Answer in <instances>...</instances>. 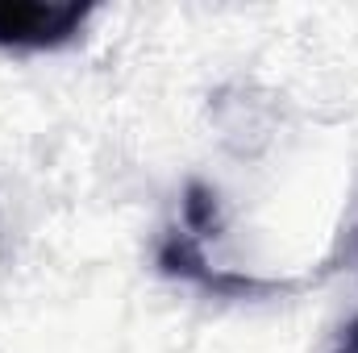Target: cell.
<instances>
[{"instance_id": "6da1fadb", "label": "cell", "mask_w": 358, "mask_h": 353, "mask_svg": "<svg viewBox=\"0 0 358 353\" xmlns=\"http://www.w3.org/2000/svg\"><path fill=\"white\" fill-rule=\"evenodd\" d=\"M88 17L92 4H76V0H0V46L55 50L67 46Z\"/></svg>"}, {"instance_id": "7a4b0ae2", "label": "cell", "mask_w": 358, "mask_h": 353, "mask_svg": "<svg viewBox=\"0 0 358 353\" xmlns=\"http://www.w3.org/2000/svg\"><path fill=\"white\" fill-rule=\"evenodd\" d=\"M217 225H221L217 220V195L208 187L192 183L187 195H183V233L196 237V241H204L208 233H217Z\"/></svg>"}, {"instance_id": "3957f363", "label": "cell", "mask_w": 358, "mask_h": 353, "mask_svg": "<svg viewBox=\"0 0 358 353\" xmlns=\"http://www.w3.org/2000/svg\"><path fill=\"white\" fill-rule=\"evenodd\" d=\"M329 353H358V316L338 333V341H334V350Z\"/></svg>"}]
</instances>
